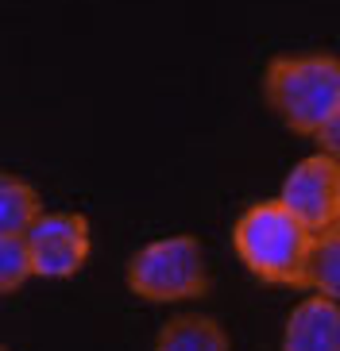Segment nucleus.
Segmentation results:
<instances>
[{"instance_id":"7ed1b4c3","label":"nucleus","mask_w":340,"mask_h":351,"mask_svg":"<svg viewBox=\"0 0 340 351\" xmlns=\"http://www.w3.org/2000/svg\"><path fill=\"white\" fill-rule=\"evenodd\" d=\"M124 282L139 301L170 305V301H190L201 298L209 289V270H205V251L197 236H166L139 247L128 258Z\"/></svg>"},{"instance_id":"0eeeda50","label":"nucleus","mask_w":340,"mask_h":351,"mask_svg":"<svg viewBox=\"0 0 340 351\" xmlns=\"http://www.w3.org/2000/svg\"><path fill=\"white\" fill-rule=\"evenodd\" d=\"M155 351H232V343H228V332L213 317L182 313L159 328Z\"/></svg>"},{"instance_id":"20e7f679","label":"nucleus","mask_w":340,"mask_h":351,"mask_svg":"<svg viewBox=\"0 0 340 351\" xmlns=\"http://www.w3.org/2000/svg\"><path fill=\"white\" fill-rule=\"evenodd\" d=\"M31 278H73L89 263L93 232L82 213H39L23 232Z\"/></svg>"},{"instance_id":"6e6552de","label":"nucleus","mask_w":340,"mask_h":351,"mask_svg":"<svg viewBox=\"0 0 340 351\" xmlns=\"http://www.w3.org/2000/svg\"><path fill=\"white\" fill-rule=\"evenodd\" d=\"M302 289L321 293V298H337L340 293V236H337V228L313 232L306 263H302Z\"/></svg>"},{"instance_id":"9d476101","label":"nucleus","mask_w":340,"mask_h":351,"mask_svg":"<svg viewBox=\"0 0 340 351\" xmlns=\"http://www.w3.org/2000/svg\"><path fill=\"white\" fill-rule=\"evenodd\" d=\"M31 278V255L23 236H0V298H8Z\"/></svg>"},{"instance_id":"f257e3e1","label":"nucleus","mask_w":340,"mask_h":351,"mask_svg":"<svg viewBox=\"0 0 340 351\" xmlns=\"http://www.w3.org/2000/svg\"><path fill=\"white\" fill-rule=\"evenodd\" d=\"M267 108L294 135H313L340 120V58L337 54H278L263 73Z\"/></svg>"},{"instance_id":"39448f33","label":"nucleus","mask_w":340,"mask_h":351,"mask_svg":"<svg viewBox=\"0 0 340 351\" xmlns=\"http://www.w3.org/2000/svg\"><path fill=\"white\" fill-rule=\"evenodd\" d=\"M278 205L306 232H329L340 224V162L337 155H309L286 174Z\"/></svg>"},{"instance_id":"1a4fd4ad","label":"nucleus","mask_w":340,"mask_h":351,"mask_svg":"<svg viewBox=\"0 0 340 351\" xmlns=\"http://www.w3.org/2000/svg\"><path fill=\"white\" fill-rule=\"evenodd\" d=\"M39 213H43L39 189L23 178L0 170V236H23Z\"/></svg>"},{"instance_id":"f03ea898","label":"nucleus","mask_w":340,"mask_h":351,"mask_svg":"<svg viewBox=\"0 0 340 351\" xmlns=\"http://www.w3.org/2000/svg\"><path fill=\"white\" fill-rule=\"evenodd\" d=\"M309 239L313 232H306L290 217L278 205V197L247 205L232 228V243H236V255L247 267V274H256L267 286L286 289H302V263H306Z\"/></svg>"},{"instance_id":"423d86ee","label":"nucleus","mask_w":340,"mask_h":351,"mask_svg":"<svg viewBox=\"0 0 340 351\" xmlns=\"http://www.w3.org/2000/svg\"><path fill=\"white\" fill-rule=\"evenodd\" d=\"M282 351H340V305L337 298L309 293L294 305L282 328Z\"/></svg>"},{"instance_id":"9b49d317","label":"nucleus","mask_w":340,"mask_h":351,"mask_svg":"<svg viewBox=\"0 0 340 351\" xmlns=\"http://www.w3.org/2000/svg\"><path fill=\"white\" fill-rule=\"evenodd\" d=\"M0 351H8V348H4V343H0Z\"/></svg>"}]
</instances>
